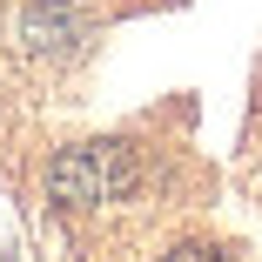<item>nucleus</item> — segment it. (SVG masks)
I'll return each mask as SVG.
<instances>
[{"instance_id": "nucleus-2", "label": "nucleus", "mask_w": 262, "mask_h": 262, "mask_svg": "<svg viewBox=\"0 0 262 262\" xmlns=\"http://www.w3.org/2000/svg\"><path fill=\"white\" fill-rule=\"evenodd\" d=\"M162 262H229V255H215V249H202V242H182V249H168Z\"/></svg>"}, {"instance_id": "nucleus-1", "label": "nucleus", "mask_w": 262, "mask_h": 262, "mask_svg": "<svg viewBox=\"0 0 262 262\" xmlns=\"http://www.w3.org/2000/svg\"><path fill=\"white\" fill-rule=\"evenodd\" d=\"M101 162H108V148H61V162H54V202H101Z\"/></svg>"}]
</instances>
